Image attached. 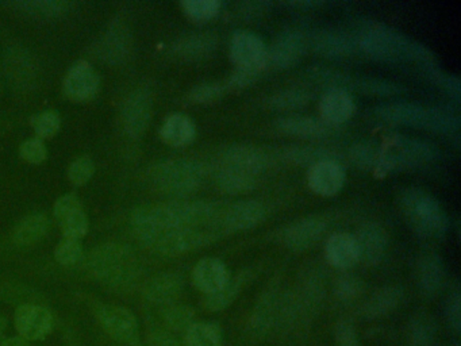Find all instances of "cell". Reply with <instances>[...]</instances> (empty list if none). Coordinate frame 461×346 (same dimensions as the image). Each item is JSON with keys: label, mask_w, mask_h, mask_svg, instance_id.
Listing matches in <instances>:
<instances>
[{"label": "cell", "mask_w": 461, "mask_h": 346, "mask_svg": "<svg viewBox=\"0 0 461 346\" xmlns=\"http://www.w3.org/2000/svg\"><path fill=\"white\" fill-rule=\"evenodd\" d=\"M185 346H222V332L213 322H195L185 332Z\"/></svg>", "instance_id": "37"}, {"label": "cell", "mask_w": 461, "mask_h": 346, "mask_svg": "<svg viewBox=\"0 0 461 346\" xmlns=\"http://www.w3.org/2000/svg\"><path fill=\"white\" fill-rule=\"evenodd\" d=\"M353 237L358 245V263L368 267L381 263L389 246V237L381 225L366 222L358 227Z\"/></svg>", "instance_id": "17"}, {"label": "cell", "mask_w": 461, "mask_h": 346, "mask_svg": "<svg viewBox=\"0 0 461 346\" xmlns=\"http://www.w3.org/2000/svg\"><path fill=\"white\" fill-rule=\"evenodd\" d=\"M436 337V325L428 316H416L408 330L410 346H432Z\"/></svg>", "instance_id": "39"}, {"label": "cell", "mask_w": 461, "mask_h": 346, "mask_svg": "<svg viewBox=\"0 0 461 346\" xmlns=\"http://www.w3.org/2000/svg\"><path fill=\"white\" fill-rule=\"evenodd\" d=\"M160 133L165 144L175 148H182L190 145L195 138V123L185 114L169 115L162 123Z\"/></svg>", "instance_id": "30"}, {"label": "cell", "mask_w": 461, "mask_h": 346, "mask_svg": "<svg viewBox=\"0 0 461 346\" xmlns=\"http://www.w3.org/2000/svg\"><path fill=\"white\" fill-rule=\"evenodd\" d=\"M309 187L321 196H334L344 187L345 170L339 160H324L309 168Z\"/></svg>", "instance_id": "19"}, {"label": "cell", "mask_w": 461, "mask_h": 346, "mask_svg": "<svg viewBox=\"0 0 461 346\" xmlns=\"http://www.w3.org/2000/svg\"><path fill=\"white\" fill-rule=\"evenodd\" d=\"M325 256L330 266L347 271L358 263V251L355 237L350 233H335L327 238Z\"/></svg>", "instance_id": "28"}, {"label": "cell", "mask_w": 461, "mask_h": 346, "mask_svg": "<svg viewBox=\"0 0 461 346\" xmlns=\"http://www.w3.org/2000/svg\"><path fill=\"white\" fill-rule=\"evenodd\" d=\"M62 227V235L64 238H70V240L80 241L84 235L88 232V218L87 214L83 210L70 215V218L65 219L60 224Z\"/></svg>", "instance_id": "47"}, {"label": "cell", "mask_w": 461, "mask_h": 346, "mask_svg": "<svg viewBox=\"0 0 461 346\" xmlns=\"http://www.w3.org/2000/svg\"><path fill=\"white\" fill-rule=\"evenodd\" d=\"M98 319L104 332L118 342L132 343L137 340L138 322L135 314L119 306H102Z\"/></svg>", "instance_id": "16"}, {"label": "cell", "mask_w": 461, "mask_h": 346, "mask_svg": "<svg viewBox=\"0 0 461 346\" xmlns=\"http://www.w3.org/2000/svg\"><path fill=\"white\" fill-rule=\"evenodd\" d=\"M221 6V2L218 0H185L182 4L185 14L195 22H207L213 20L218 14Z\"/></svg>", "instance_id": "40"}, {"label": "cell", "mask_w": 461, "mask_h": 346, "mask_svg": "<svg viewBox=\"0 0 461 346\" xmlns=\"http://www.w3.org/2000/svg\"><path fill=\"white\" fill-rule=\"evenodd\" d=\"M403 298V290L399 285H387L375 291L361 308V316L366 319H376L389 316L399 306Z\"/></svg>", "instance_id": "29"}, {"label": "cell", "mask_w": 461, "mask_h": 346, "mask_svg": "<svg viewBox=\"0 0 461 346\" xmlns=\"http://www.w3.org/2000/svg\"><path fill=\"white\" fill-rule=\"evenodd\" d=\"M151 346H180L179 342L174 337L168 334L153 335L151 341Z\"/></svg>", "instance_id": "54"}, {"label": "cell", "mask_w": 461, "mask_h": 346, "mask_svg": "<svg viewBox=\"0 0 461 346\" xmlns=\"http://www.w3.org/2000/svg\"><path fill=\"white\" fill-rule=\"evenodd\" d=\"M398 207L406 224L424 240L439 241L447 235L449 219L441 203L428 191L403 188L398 194Z\"/></svg>", "instance_id": "4"}, {"label": "cell", "mask_w": 461, "mask_h": 346, "mask_svg": "<svg viewBox=\"0 0 461 346\" xmlns=\"http://www.w3.org/2000/svg\"><path fill=\"white\" fill-rule=\"evenodd\" d=\"M229 56L237 70L261 73L267 68L268 48L258 34L235 31L230 39Z\"/></svg>", "instance_id": "9"}, {"label": "cell", "mask_w": 461, "mask_h": 346, "mask_svg": "<svg viewBox=\"0 0 461 346\" xmlns=\"http://www.w3.org/2000/svg\"><path fill=\"white\" fill-rule=\"evenodd\" d=\"M327 224L321 217H305L288 225L280 235L283 245L293 251H303L316 245L326 232Z\"/></svg>", "instance_id": "14"}, {"label": "cell", "mask_w": 461, "mask_h": 346, "mask_svg": "<svg viewBox=\"0 0 461 346\" xmlns=\"http://www.w3.org/2000/svg\"><path fill=\"white\" fill-rule=\"evenodd\" d=\"M283 301H282L276 293H268L259 301L258 308L255 309L249 321L251 337L260 340L277 326L282 316Z\"/></svg>", "instance_id": "26"}, {"label": "cell", "mask_w": 461, "mask_h": 346, "mask_svg": "<svg viewBox=\"0 0 461 346\" xmlns=\"http://www.w3.org/2000/svg\"><path fill=\"white\" fill-rule=\"evenodd\" d=\"M269 4L264 2H256V4H243V9L240 10L241 14L245 17H258L260 12L268 10Z\"/></svg>", "instance_id": "53"}, {"label": "cell", "mask_w": 461, "mask_h": 346, "mask_svg": "<svg viewBox=\"0 0 461 346\" xmlns=\"http://www.w3.org/2000/svg\"><path fill=\"white\" fill-rule=\"evenodd\" d=\"M230 271L226 264L216 257H204L193 271V282L204 295H211L229 282Z\"/></svg>", "instance_id": "24"}, {"label": "cell", "mask_w": 461, "mask_h": 346, "mask_svg": "<svg viewBox=\"0 0 461 346\" xmlns=\"http://www.w3.org/2000/svg\"><path fill=\"white\" fill-rule=\"evenodd\" d=\"M0 346H29V341L18 335V337L6 338L0 342Z\"/></svg>", "instance_id": "55"}, {"label": "cell", "mask_w": 461, "mask_h": 346, "mask_svg": "<svg viewBox=\"0 0 461 346\" xmlns=\"http://www.w3.org/2000/svg\"><path fill=\"white\" fill-rule=\"evenodd\" d=\"M308 38L309 48L326 59H345L352 56L358 48L356 34L340 29H322L311 33Z\"/></svg>", "instance_id": "11"}, {"label": "cell", "mask_w": 461, "mask_h": 346, "mask_svg": "<svg viewBox=\"0 0 461 346\" xmlns=\"http://www.w3.org/2000/svg\"><path fill=\"white\" fill-rule=\"evenodd\" d=\"M311 95L302 88H290V90L277 91L267 99L266 106L276 111H293L308 106Z\"/></svg>", "instance_id": "36"}, {"label": "cell", "mask_w": 461, "mask_h": 346, "mask_svg": "<svg viewBox=\"0 0 461 346\" xmlns=\"http://www.w3.org/2000/svg\"><path fill=\"white\" fill-rule=\"evenodd\" d=\"M425 73L429 76L432 81L437 86H441L442 90L447 91L455 101H460V81L457 78L440 70L439 68L434 67V64H426Z\"/></svg>", "instance_id": "46"}, {"label": "cell", "mask_w": 461, "mask_h": 346, "mask_svg": "<svg viewBox=\"0 0 461 346\" xmlns=\"http://www.w3.org/2000/svg\"><path fill=\"white\" fill-rule=\"evenodd\" d=\"M224 204L210 201H177L153 204L136 210L132 215V227L138 241L167 230L185 227H209L219 230Z\"/></svg>", "instance_id": "1"}, {"label": "cell", "mask_w": 461, "mask_h": 346, "mask_svg": "<svg viewBox=\"0 0 461 346\" xmlns=\"http://www.w3.org/2000/svg\"><path fill=\"white\" fill-rule=\"evenodd\" d=\"M132 34L119 23L110 26L96 44V56L109 64H119L129 56Z\"/></svg>", "instance_id": "22"}, {"label": "cell", "mask_w": 461, "mask_h": 346, "mask_svg": "<svg viewBox=\"0 0 461 346\" xmlns=\"http://www.w3.org/2000/svg\"><path fill=\"white\" fill-rule=\"evenodd\" d=\"M218 42V36L214 31H199L174 42L172 52L185 62H201L217 51Z\"/></svg>", "instance_id": "23"}, {"label": "cell", "mask_w": 461, "mask_h": 346, "mask_svg": "<svg viewBox=\"0 0 461 346\" xmlns=\"http://www.w3.org/2000/svg\"><path fill=\"white\" fill-rule=\"evenodd\" d=\"M309 49V38L303 31L285 30L272 42L267 65L275 70H288L297 65Z\"/></svg>", "instance_id": "10"}, {"label": "cell", "mask_w": 461, "mask_h": 346, "mask_svg": "<svg viewBox=\"0 0 461 346\" xmlns=\"http://www.w3.org/2000/svg\"><path fill=\"white\" fill-rule=\"evenodd\" d=\"M279 154L284 161L291 162V164L306 165L309 168L317 162L324 161V160H337L334 159V152L316 148V146H285V148L280 149Z\"/></svg>", "instance_id": "35"}, {"label": "cell", "mask_w": 461, "mask_h": 346, "mask_svg": "<svg viewBox=\"0 0 461 346\" xmlns=\"http://www.w3.org/2000/svg\"><path fill=\"white\" fill-rule=\"evenodd\" d=\"M445 316H447L448 324L455 330L460 333L461 329V296L458 288L450 292L448 296L447 303H445Z\"/></svg>", "instance_id": "52"}, {"label": "cell", "mask_w": 461, "mask_h": 346, "mask_svg": "<svg viewBox=\"0 0 461 346\" xmlns=\"http://www.w3.org/2000/svg\"><path fill=\"white\" fill-rule=\"evenodd\" d=\"M90 268L99 282L114 290L123 291L137 282L138 259L129 246L123 243H104L94 249Z\"/></svg>", "instance_id": "6"}, {"label": "cell", "mask_w": 461, "mask_h": 346, "mask_svg": "<svg viewBox=\"0 0 461 346\" xmlns=\"http://www.w3.org/2000/svg\"><path fill=\"white\" fill-rule=\"evenodd\" d=\"M51 230V221L45 214L29 215L15 227L12 240L18 246H30L46 237Z\"/></svg>", "instance_id": "33"}, {"label": "cell", "mask_w": 461, "mask_h": 346, "mask_svg": "<svg viewBox=\"0 0 461 346\" xmlns=\"http://www.w3.org/2000/svg\"><path fill=\"white\" fill-rule=\"evenodd\" d=\"M379 149L381 159L375 173L382 177L391 172L424 167L439 157V149L432 144L400 135L386 138Z\"/></svg>", "instance_id": "7"}, {"label": "cell", "mask_w": 461, "mask_h": 346, "mask_svg": "<svg viewBox=\"0 0 461 346\" xmlns=\"http://www.w3.org/2000/svg\"><path fill=\"white\" fill-rule=\"evenodd\" d=\"M54 257L56 261L62 264V267L72 268V267L80 264L83 260V246L78 240H70V238H62L59 245L54 251Z\"/></svg>", "instance_id": "43"}, {"label": "cell", "mask_w": 461, "mask_h": 346, "mask_svg": "<svg viewBox=\"0 0 461 346\" xmlns=\"http://www.w3.org/2000/svg\"><path fill=\"white\" fill-rule=\"evenodd\" d=\"M83 210V204H81L80 199L73 194H68V195L62 196L59 201L54 203V218L59 224H62L65 219L70 218V215L75 212Z\"/></svg>", "instance_id": "51"}, {"label": "cell", "mask_w": 461, "mask_h": 346, "mask_svg": "<svg viewBox=\"0 0 461 346\" xmlns=\"http://www.w3.org/2000/svg\"><path fill=\"white\" fill-rule=\"evenodd\" d=\"M358 49L366 56L386 62H416L433 64L434 56L423 44L408 38L405 34L382 25L369 23L356 33Z\"/></svg>", "instance_id": "3"}, {"label": "cell", "mask_w": 461, "mask_h": 346, "mask_svg": "<svg viewBox=\"0 0 461 346\" xmlns=\"http://www.w3.org/2000/svg\"><path fill=\"white\" fill-rule=\"evenodd\" d=\"M335 298L342 301H356L364 292V283L360 277L352 274H344L337 277L333 285Z\"/></svg>", "instance_id": "41"}, {"label": "cell", "mask_w": 461, "mask_h": 346, "mask_svg": "<svg viewBox=\"0 0 461 346\" xmlns=\"http://www.w3.org/2000/svg\"><path fill=\"white\" fill-rule=\"evenodd\" d=\"M269 164L268 152L248 144H235L225 148L217 157L214 179L225 193H249L256 187Z\"/></svg>", "instance_id": "2"}, {"label": "cell", "mask_w": 461, "mask_h": 346, "mask_svg": "<svg viewBox=\"0 0 461 346\" xmlns=\"http://www.w3.org/2000/svg\"><path fill=\"white\" fill-rule=\"evenodd\" d=\"M251 276L249 269H243V271L238 272L235 276H230L229 282L221 290L206 296L204 305H206L207 310L221 311L232 306L237 301L238 296L241 295V291L248 284Z\"/></svg>", "instance_id": "32"}, {"label": "cell", "mask_w": 461, "mask_h": 346, "mask_svg": "<svg viewBox=\"0 0 461 346\" xmlns=\"http://www.w3.org/2000/svg\"><path fill=\"white\" fill-rule=\"evenodd\" d=\"M153 114V99L146 88L133 91L122 107V125L125 132L133 138L146 132Z\"/></svg>", "instance_id": "13"}, {"label": "cell", "mask_w": 461, "mask_h": 346, "mask_svg": "<svg viewBox=\"0 0 461 346\" xmlns=\"http://www.w3.org/2000/svg\"><path fill=\"white\" fill-rule=\"evenodd\" d=\"M7 329V319L0 316V334Z\"/></svg>", "instance_id": "56"}, {"label": "cell", "mask_w": 461, "mask_h": 346, "mask_svg": "<svg viewBox=\"0 0 461 346\" xmlns=\"http://www.w3.org/2000/svg\"><path fill=\"white\" fill-rule=\"evenodd\" d=\"M20 154L29 164H41L45 161L48 151L39 138H30L21 145Z\"/></svg>", "instance_id": "49"}, {"label": "cell", "mask_w": 461, "mask_h": 346, "mask_svg": "<svg viewBox=\"0 0 461 346\" xmlns=\"http://www.w3.org/2000/svg\"><path fill=\"white\" fill-rule=\"evenodd\" d=\"M183 290V279L177 274L165 272L157 275L151 280L145 288V296L148 301L156 305H169Z\"/></svg>", "instance_id": "31"}, {"label": "cell", "mask_w": 461, "mask_h": 346, "mask_svg": "<svg viewBox=\"0 0 461 346\" xmlns=\"http://www.w3.org/2000/svg\"><path fill=\"white\" fill-rule=\"evenodd\" d=\"M226 90V84L209 81V83H202L193 86L188 94V99L196 104L214 103L225 95Z\"/></svg>", "instance_id": "42"}, {"label": "cell", "mask_w": 461, "mask_h": 346, "mask_svg": "<svg viewBox=\"0 0 461 346\" xmlns=\"http://www.w3.org/2000/svg\"><path fill=\"white\" fill-rule=\"evenodd\" d=\"M266 218L264 204L258 201H238L225 206L219 218L222 235L245 232L259 227Z\"/></svg>", "instance_id": "12"}, {"label": "cell", "mask_w": 461, "mask_h": 346, "mask_svg": "<svg viewBox=\"0 0 461 346\" xmlns=\"http://www.w3.org/2000/svg\"><path fill=\"white\" fill-rule=\"evenodd\" d=\"M337 88L345 90L358 91L361 94L372 96H399L406 93L399 84L392 81L383 80V78H369V76H352L347 73H340L339 86Z\"/></svg>", "instance_id": "27"}, {"label": "cell", "mask_w": 461, "mask_h": 346, "mask_svg": "<svg viewBox=\"0 0 461 346\" xmlns=\"http://www.w3.org/2000/svg\"><path fill=\"white\" fill-rule=\"evenodd\" d=\"M206 173V168L195 160H168L149 170V179L160 193L185 196L202 187Z\"/></svg>", "instance_id": "8"}, {"label": "cell", "mask_w": 461, "mask_h": 346, "mask_svg": "<svg viewBox=\"0 0 461 346\" xmlns=\"http://www.w3.org/2000/svg\"><path fill=\"white\" fill-rule=\"evenodd\" d=\"M416 285L426 298H436L445 284V266L436 253H426L416 261Z\"/></svg>", "instance_id": "21"}, {"label": "cell", "mask_w": 461, "mask_h": 346, "mask_svg": "<svg viewBox=\"0 0 461 346\" xmlns=\"http://www.w3.org/2000/svg\"><path fill=\"white\" fill-rule=\"evenodd\" d=\"M356 111L355 101L348 91L330 88L319 101L321 119L330 126L342 125L353 117Z\"/></svg>", "instance_id": "25"}, {"label": "cell", "mask_w": 461, "mask_h": 346, "mask_svg": "<svg viewBox=\"0 0 461 346\" xmlns=\"http://www.w3.org/2000/svg\"><path fill=\"white\" fill-rule=\"evenodd\" d=\"M31 125H33L36 135L42 140H46V138L54 137L59 132L62 119L56 111H44L33 117Z\"/></svg>", "instance_id": "44"}, {"label": "cell", "mask_w": 461, "mask_h": 346, "mask_svg": "<svg viewBox=\"0 0 461 346\" xmlns=\"http://www.w3.org/2000/svg\"><path fill=\"white\" fill-rule=\"evenodd\" d=\"M10 6L31 17L54 18L70 12L73 4L62 2V0H23V2L21 0V2L10 4Z\"/></svg>", "instance_id": "34"}, {"label": "cell", "mask_w": 461, "mask_h": 346, "mask_svg": "<svg viewBox=\"0 0 461 346\" xmlns=\"http://www.w3.org/2000/svg\"><path fill=\"white\" fill-rule=\"evenodd\" d=\"M335 346H360L355 325L347 319L337 322L334 327Z\"/></svg>", "instance_id": "50"}, {"label": "cell", "mask_w": 461, "mask_h": 346, "mask_svg": "<svg viewBox=\"0 0 461 346\" xmlns=\"http://www.w3.org/2000/svg\"><path fill=\"white\" fill-rule=\"evenodd\" d=\"M54 327V317L38 305H22L15 313V329L26 341H41Z\"/></svg>", "instance_id": "18"}, {"label": "cell", "mask_w": 461, "mask_h": 346, "mask_svg": "<svg viewBox=\"0 0 461 346\" xmlns=\"http://www.w3.org/2000/svg\"><path fill=\"white\" fill-rule=\"evenodd\" d=\"M274 128L280 135L300 138V140H319V138L327 137L332 130V126L327 125L324 120L303 117V115L277 118Z\"/></svg>", "instance_id": "20"}, {"label": "cell", "mask_w": 461, "mask_h": 346, "mask_svg": "<svg viewBox=\"0 0 461 346\" xmlns=\"http://www.w3.org/2000/svg\"><path fill=\"white\" fill-rule=\"evenodd\" d=\"M195 314L193 309L187 306H172L168 309L164 314V321L169 329L177 330V332H187L191 325L195 324L193 321Z\"/></svg>", "instance_id": "45"}, {"label": "cell", "mask_w": 461, "mask_h": 346, "mask_svg": "<svg viewBox=\"0 0 461 346\" xmlns=\"http://www.w3.org/2000/svg\"><path fill=\"white\" fill-rule=\"evenodd\" d=\"M95 173V164L90 157L83 156L76 159L68 169V177L75 185H84L90 182Z\"/></svg>", "instance_id": "48"}, {"label": "cell", "mask_w": 461, "mask_h": 346, "mask_svg": "<svg viewBox=\"0 0 461 346\" xmlns=\"http://www.w3.org/2000/svg\"><path fill=\"white\" fill-rule=\"evenodd\" d=\"M374 114L383 122L392 125L410 126L424 128L439 135L458 136L460 119L452 111L441 107H426L407 102H391L381 104L374 110Z\"/></svg>", "instance_id": "5"}, {"label": "cell", "mask_w": 461, "mask_h": 346, "mask_svg": "<svg viewBox=\"0 0 461 346\" xmlns=\"http://www.w3.org/2000/svg\"><path fill=\"white\" fill-rule=\"evenodd\" d=\"M350 159L360 169L376 172L379 159H381L379 144L371 143V141L355 144L350 148Z\"/></svg>", "instance_id": "38"}, {"label": "cell", "mask_w": 461, "mask_h": 346, "mask_svg": "<svg viewBox=\"0 0 461 346\" xmlns=\"http://www.w3.org/2000/svg\"><path fill=\"white\" fill-rule=\"evenodd\" d=\"M101 78L93 65L87 62H78L65 75L64 94L73 102H86L98 94Z\"/></svg>", "instance_id": "15"}]
</instances>
